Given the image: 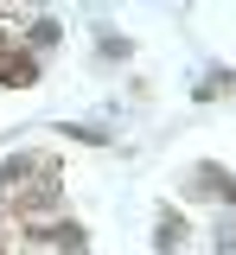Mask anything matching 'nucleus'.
Here are the masks:
<instances>
[{
    "instance_id": "nucleus-3",
    "label": "nucleus",
    "mask_w": 236,
    "mask_h": 255,
    "mask_svg": "<svg viewBox=\"0 0 236 255\" xmlns=\"http://www.w3.org/2000/svg\"><path fill=\"white\" fill-rule=\"evenodd\" d=\"M185 243H192V217L172 211V204H160L153 211V249L160 255H185Z\"/></svg>"
},
{
    "instance_id": "nucleus-5",
    "label": "nucleus",
    "mask_w": 236,
    "mask_h": 255,
    "mask_svg": "<svg viewBox=\"0 0 236 255\" xmlns=\"http://www.w3.org/2000/svg\"><path fill=\"white\" fill-rule=\"evenodd\" d=\"M230 90H236V70H230V64H211L192 96H198V102H217V96H224V102H230Z\"/></svg>"
},
{
    "instance_id": "nucleus-2",
    "label": "nucleus",
    "mask_w": 236,
    "mask_h": 255,
    "mask_svg": "<svg viewBox=\"0 0 236 255\" xmlns=\"http://www.w3.org/2000/svg\"><path fill=\"white\" fill-rule=\"evenodd\" d=\"M38 77H45V58H38L19 32L0 26V83H6V90H32Z\"/></svg>"
},
{
    "instance_id": "nucleus-6",
    "label": "nucleus",
    "mask_w": 236,
    "mask_h": 255,
    "mask_svg": "<svg viewBox=\"0 0 236 255\" xmlns=\"http://www.w3.org/2000/svg\"><path fill=\"white\" fill-rule=\"evenodd\" d=\"M96 58H102V64H128V58H134V38H121V32H96Z\"/></svg>"
},
{
    "instance_id": "nucleus-7",
    "label": "nucleus",
    "mask_w": 236,
    "mask_h": 255,
    "mask_svg": "<svg viewBox=\"0 0 236 255\" xmlns=\"http://www.w3.org/2000/svg\"><path fill=\"white\" fill-rule=\"evenodd\" d=\"M64 134H70V140H83V147H109V140H115L102 122H64Z\"/></svg>"
},
{
    "instance_id": "nucleus-4",
    "label": "nucleus",
    "mask_w": 236,
    "mask_h": 255,
    "mask_svg": "<svg viewBox=\"0 0 236 255\" xmlns=\"http://www.w3.org/2000/svg\"><path fill=\"white\" fill-rule=\"evenodd\" d=\"M19 38H26V45L38 51V58H45V51H58V45H64V26H58L51 13H38V19H32L26 32H19Z\"/></svg>"
},
{
    "instance_id": "nucleus-1",
    "label": "nucleus",
    "mask_w": 236,
    "mask_h": 255,
    "mask_svg": "<svg viewBox=\"0 0 236 255\" xmlns=\"http://www.w3.org/2000/svg\"><path fill=\"white\" fill-rule=\"evenodd\" d=\"M32 179H38V185H45V179H64L58 153H38V147H26V153H0V198L26 191Z\"/></svg>"
}]
</instances>
